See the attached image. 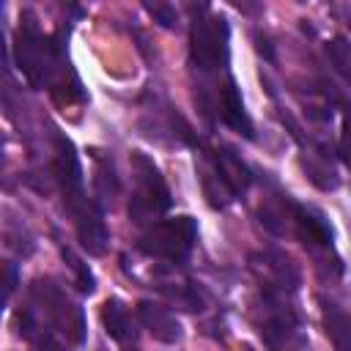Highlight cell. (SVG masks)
<instances>
[{"instance_id":"cell-1","label":"cell","mask_w":351,"mask_h":351,"mask_svg":"<svg viewBox=\"0 0 351 351\" xmlns=\"http://www.w3.org/2000/svg\"><path fill=\"white\" fill-rule=\"evenodd\" d=\"M52 170L63 195V206L74 219L77 239L88 255H104L110 233L104 228V217L96 200L85 195V181H82V165L77 156L74 143L66 134H55V156H52Z\"/></svg>"},{"instance_id":"cell-2","label":"cell","mask_w":351,"mask_h":351,"mask_svg":"<svg viewBox=\"0 0 351 351\" xmlns=\"http://www.w3.org/2000/svg\"><path fill=\"white\" fill-rule=\"evenodd\" d=\"M132 173L134 189L129 197V219L137 225H154L173 206L167 181L156 162L143 151H132Z\"/></svg>"},{"instance_id":"cell-3","label":"cell","mask_w":351,"mask_h":351,"mask_svg":"<svg viewBox=\"0 0 351 351\" xmlns=\"http://www.w3.org/2000/svg\"><path fill=\"white\" fill-rule=\"evenodd\" d=\"M19 22L22 25L16 30V63H19L22 74L27 77L30 85L44 88L58 74L60 52H58V47L49 38H44L38 33V25H36L33 11H22V19Z\"/></svg>"},{"instance_id":"cell-4","label":"cell","mask_w":351,"mask_h":351,"mask_svg":"<svg viewBox=\"0 0 351 351\" xmlns=\"http://www.w3.org/2000/svg\"><path fill=\"white\" fill-rule=\"evenodd\" d=\"M195 241H197V222L189 214H181V217H170V219L154 222L137 239V250L143 255H148V258L181 263V261L189 258Z\"/></svg>"},{"instance_id":"cell-5","label":"cell","mask_w":351,"mask_h":351,"mask_svg":"<svg viewBox=\"0 0 351 351\" xmlns=\"http://www.w3.org/2000/svg\"><path fill=\"white\" fill-rule=\"evenodd\" d=\"M230 30L222 16H195L189 27V55L200 71H217L228 63Z\"/></svg>"},{"instance_id":"cell-6","label":"cell","mask_w":351,"mask_h":351,"mask_svg":"<svg viewBox=\"0 0 351 351\" xmlns=\"http://www.w3.org/2000/svg\"><path fill=\"white\" fill-rule=\"evenodd\" d=\"M33 293L36 299L44 304L47 315H49V324L63 332L74 346H82L85 343V313L80 304H74L60 285H55L52 280H36L33 282Z\"/></svg>"},{"instance_id":"cell-7","label":"cell","mask_w":351,"mask_h":351,"mask_svg":"<svg viewBox=\"0 0 351 351\" xmlns=\"http://www.w3.org/2000/svg\"><path fill=\"white\" fill-rule=\"evenodd\" d=\"M291 228H293L296 236L304 241V247L332 252V247H335V233H332L329 219H326L318 208L304 206V203H291Z\"/></svg>"},{"instance_id":"cell-8","label":"cell","mask_w":351,"mask_h":351,"mask_svg":"<svg viewBox=\"0 0 351 351\" xmlns=\"http://www.w3.org/2000/svg\"><path fill=\"white\" fill-rule=\"evenodd\" d=\"M137 315L143 321V326L159 340V343H178L184 337V326L181 321L173 315L170 307L151 302V299H140L137 302Z\"/></svg>"},{"instance_id":"cell-9","label":"cell","mask_w":351,"mask_h":351,"mask_svg":"<svg viewBox=\"0 0 351 351\" xmlns=\"http://www.w3.org/2000/svg\"><path fill=\"white\" fill-rule=\"evenodd\" d=\"M211 162H214V176L225 184V189L236 197V195H244L247 189H250V184H252V173H250V167L230 151V148H214V154H211Z\"/></svg>"},{"instance_id":"cell-10","label":"cell","mask_w":351,"mask_h":351,"mask_svg":"<svg viewBox=\"0 0 351 351\" xmlns=\"http://www.w3.org/2000/svg\"><path fill=\"white\" fill-rule=\"evenodd\" d=\"M219 115H222V121H225L233 132H239V134H244L247 140H252V121H250V115H247V110H244L241 93H239V88H236L233 80H228L225 88H222V93H219Z\"/></svg>"},{"instance_id":"cell-11","label":"cell","mask_w":351,"mask_h":351,"mask_svg":"<svg viewBox=\"0 0 351 351\" xmlns=\"http://www.w3.org/2000/svg\"><path fill=\"white\" fill-rule=\"evenodd\" d=\"M321 315L335 351H351V315L332 299H321Z\"/></svg>"},{"instance_id":"cell-12","label":"cell","mask_w":351,"mask_h":351,"mask_svg":"<svg viewBox=\"0 0 351 351\" xmlns=\"http://www.w3.org/2000/svg\"><path fill=\"white\" fill-rule=\"evenodd\" d=\"M302 167L307 173V178L318 186V189H335L337 186V173H335V165L329 162L326 151L324 148H315V151H304L302 154Z\"/></svg>"},{"instance_id":"cell-13","label":"cell","mask_w":351,"mask_h":351,"mask_svg":"<svg viewBox=\"0 0 351 351\" xmlns=\"http://www.w3.org/2000/svg\"><path fill=\"white\" fill-rule=\"evenodd\" d=\"M101 324L107 329V335L118 343L134 337V329H132V318L126 313V307L121 304V299H107L101 304Z\"/></svg>"},{"instance_id":"cell-14","label":"cell","mask_w":351,"mask_h":351,"mask_svg":"<svg viewBox=\"0 0 351 351\" xmlns=\"http://www.w3.org/2000/svg\"><path fill=\"white\" fill-rule=\"evenodd\" d=\"M104 151H93V162H96V170H93V186L99 192L101 200H112L115 192H118V178H115V167H112V159L110 156H101Z\"/></svg>"},{"instance_id":"cell-15","label":"cell","mask_w":351,"mask_h":351,"mask_svg":"<svg viewBox=\"0 0 351 351\" xmlns=\"http://www.w3.org/2000/svg\"><path fill=\"white\" fill-rule=\"evenodd\" d=\"M60 255H63V261L69 263V269L74 271V277H77V288H80L82 293H93L96 280H93V274H90L88 263H82V258H77L69 247H63V250H60Z\"/></svg>"},{"instance_id":"cell-16","label":"cell","mask_w":351,"mask_h":351,"mask_svg":"<svg viewBox=\"0 0 351 351\" xmlns=\"http://www.w3.org/2000/svg\"><path fill=\"white\" fill-rule=\"evenodd\" d=\"M326 52H329V60L335 63V69L351 82V44L343 36H337L326 44Z\"/></svg>"},{"instance_id":"cell-17","label":"cell","mask_w":351,"mask_h":351,"mask_svg":"<svg viewBox=\"0 0 351 351\" xmlns=\"http://www.w3.org/2000/svg\"><path fill=\"white\" fill-rule=\"evenodd\" d=\"M148 11H151V16L162 25V27H176V22H178V14H176V8L173 5H165V3H154V5H145Z\"/></svg>"},{"instance_id":"cell-18","label":"cell","mask_w":351,"mask_h":351,"mask_svg":"<svg viewBox=\"0 0 351 351\" xmlns=\"http://www.w3.org/2000/svg\"><path fill=\"white\" fill-rule=\"evenodd\" d=\"M340 156L351 167V110H343V126H340Z\"/></svg>"},{"instance_id":"cell-19","label":"cell","mask_w":351,"mask_h":351,"mask_svg":"<svg viewBox=\"0 0 351 351\" xmlns=\"http://www.w3.org/2000/svg\"><path fill=\"white\" fill-rule=\"evenodd\" d=\"M36 346H38V351H66L49 332H38L36 335Z\"/></svg>"},{"instance_id":"cell-20","label":"cell","mask_w":351,"mask_h":351,"mask_svg":"<svg viewBox=\"0 0 351 351\" xmlns=\"http://www.w3.org/2000/svg\"><path fill=\"white\" fill-rule=\"evenodd\" d=\"M14 288H16V266L14 263H5V302L11 299Z\"/></svg>"},{"instance_id":"cell-21","label":"cell","mask_w":351,"mask_h":351,"mask_svg":"<svg viewBox=\"0 0 351 351\" xmlns=\"http://www.w3.org/2000/svg\"><path fill=\"white\" fill-rule=\"evenodd\" d=\"M123 351H140V348H134V346H129V348H123Z\"/></svg>"},{"instance_id":"cell-22","label":"cell","mask_w":351,"mask_h":351,"mask_svg":"<svg viewBox=\"0 0 351 351\" xmlns=\"http://www.w3.org/2000/svg\"><path fill=\"white\" fill-rule=\"evenodd\" d=\"M348 27H351V22H348Z\"/></svg>"}]
</instances>
